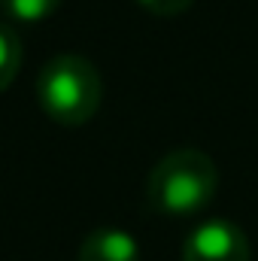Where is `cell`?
I'll list each match as a JSON object with an SVG mask.
<instances>
[{
  "label": "cell",
  "mask_w": 258,
  "mask_h": 261,
  "mask_svg": "<svg viewBox=\"0 0 258 261\" xmlns=\"http://www.w3.org/2000/svg\"><path fill=\"white\" fill-rule=\"evenodd\" d=\"M219 189V170L213 158L200 149H173L167 152L149 173L146 182V197L149 206L186 219L210 206Z\"/></svg>",
  "instance_id": "cell-1"
},
{
  "label": "cell",
  "mask_w": 258,
  "mask_h": 261,
  "mask_svg": "<svg viewBox=\"0 0 258 261\" xmlns=\"http://www.w3.org/2000/svg\"><path fill=\"white\" fill-rule=\"evenodd\" d=\"M104 100V79L97 67L82 55H55L37 76V103L40 110L64 125L79 128L94 119Z\"/></svg>",
  "instance_id": "cell-2"
},
{
  "label": "cell",
  "mask_w": 258,
  "mask_h": 261,
  "mask_svg": "<svg viewBox=\"0 0 258 261\" xmlns=\"http://www.w3.org/2000/svg\"><path fill=\"white\" fill-rule=\"evenodd\" d=\"M183 261H252L249 237L234 222L210 219L186 237Z\"/></svg>",
  "instance_id": "cell-3"
},
{
  "label": "cell",
  "mask_w": 258,
  "mask_h": 261,
  "mask_svg": "<svg viewBox=\"0 0 258 261\" xmlns=\"http://www.w3.org/2000/svg\"><path fill=\"white\" fill-rule=\"evenodd\" d=\"M76 261H140V246L122 228H97L82 240Z\"/></svg>",
  "instance_id": "cell-4"
},
{
  "label": "cell",
  "mask_w": 258,
  "mask_h": 261,
  "mask_svg": "<svg viewBox=\"0 0 258 261\" xmlns=\"http://www.w3.org/2000/svg\"><path fill=\"white\" fill-rule=\"evenodd\" d=\"M58 6H61V0H0L3 15L18 24H40L49 15H55Z\"/></svg>",
  "instance_id": "cell-5"
},
{
  "label": "cell",
  "mask_w": 258,
  "mask_h": 261,
  "mask_svg": "<svg viewBox=\"0 0 258 261\" xmlns=\"http://www.w3.org/2000/svg\"><path fill=\"white\" fill-rule=\"evenodd\" d=\"M21 67V40L12 31V24L0 21V91L12 85Z\"/></svg>",
  "instance_id": "cell-6"
},
{
  "label": "cell",
  "mask_w": 258,
  "mask_h": 261,
  "mask_svg": "<svg viewBox=\"0 0 258 261\" xmlns=\"http://www.w3.org/2000/svg\"><path fill=\"white\" fill-rule=\"evenodd\" d=\"M149 15H158V18H173V15H183L186 9H192L194 0H137Z\"/></svg>",
  "instance_id": "cell-7"
}]
</instances>
